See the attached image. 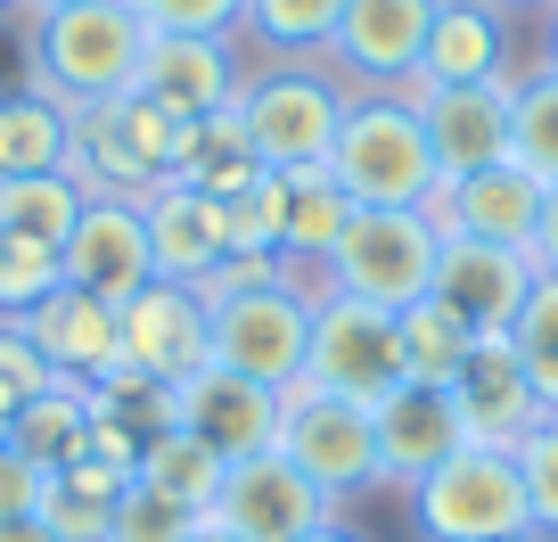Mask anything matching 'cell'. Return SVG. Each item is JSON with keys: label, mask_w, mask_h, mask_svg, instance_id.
<instances>
[{"label": "cell", "mask_w": 558, "mask_h": 542, "mask_svg": "<svg viewBox=\"0 0 558 542\" xmlns=\"http://www.w3.org/2000/svg\"><path fill=\"white\" fill-rule=\"evenodd\" d=\"M534 272H558V190H542V230H534Z\"/></svg>", "instance_id": "cell-40"}, {"label": "cell", "mask_w": 558, "mask_h": 542, "mask_svg": "<svg viewBox=\"0 0 558 542\" xmlns=\"http://www.w3.org/2000/svg\"><path fill=\"white\" fill-rule=\"evenodd\" d=\"M66 148H74V116L41 91H9L0 99V181L17 173H66Z\"/></svg>", "instance_id": "cell-27"}, {"label": "cell", "mask_w": 558, "mask_h": 542, "mask_svg": "<svg viewBox=\"0 0 558 542\" xmlns=\"http://www.w3.org/2000/svg\"><path fill=\"white\" fill-rule=\"evenodd\" d=\"M190 542H239V534H230V526H214V518H197V526H190Z\"/></svg>", "instance_id": "cell-42"}, {"label": "cell", "mask_w": 558, "mask_h": 542, "mask_svg": "<svg viewBox=\"0 0 558 542\" xmlns=\"http://www.w3.org/2000/svg\"><path fill=\"white\" fill-rule=\"evenodd\" d=\"M214 526H230L239 542H304L313 526L337 518V502L296 469L288 453H255V460H230L222 485H214Z\"/></svg>", "instance_id": "cell-10"}, {"label": "cell", "mask_w": 558, "mask_h": 542, "mask_svg": "<svg viewBox=\"0 0 558 542\" xmlns=\"http://www.w3.org/2000/svg\"><path fill=\"white\" fill-rule=\"evenodd\" d=\"M395 321H402V378H411V386H452L460 362L476 353V329H469V321H452L436 297L402 304Z\"/></svg>", "instance_id": "cell-30"}, {"label": "cell", "mask_w": 558, "mask_h": 542, "mask_svg": "<svg viewBox=\"0 0 558 542\" xmlns=\"http://www.w3.org/2000/svg\"><path fill=\"white\" fill-rule=\"evenodd\" d=\"M123 477L132 469H116V460H74V469H58L50 485H41V509L34 518L50 526L58 542H107V518H116V493H123Z\"/></svg>", "instance_id": "cell-26"}, {"label": "cell", "mask_w": 558, "mask_h": 542, "mask_svg": "<svg viewBox=\"0 0 558 542\" xmlns=\"http://www.w3.org/2000/svg\"><path fill=\"white\" fill-rule=\"evenodd\" d=\"M518 469H525V502H534V542H558V411L518 444Z\"/></svg>", "instance_id": "cell-37"}, {"label": "cell", "mask_w": 558, "mask_h": 542, "mask_svg": "<svg viewBox=\"0 0 558 542\" xmlns=\"http://www.w3.org/2000/svg\"><path fill=\"white\" fill-rule=\"evenodd\" d=\"M304 386L337 402H378L402 386V321L362 297H313V346H304Z\"/></svg>", "instance_id": "cell-8"}, {"label": "cell", "mask_w": 558, "mask_h": 542, "mask_svg": "<svg viewBox=\"0 0 558 542\" xmlns=\"http://www.w3.org/2000/svg\"><path fill=\"white\" fill-rule=\"evenodd\" d=\"M0 9H17V0H0Z\"/></svg>", "instance_id": "cell-47"}, {"label": "cell", "mask_w": 558, "mask_h": 542, "mask_svg": "<svg viewBox=\"0 0 558 542\" xmlns=\"http://www.w3.org/2000/svg\"><path fill=\"white\" fill-rule=\"evenodd\" d=\"M140 222H148V263H157V280H181L197 288L214 263L230 255V222L214 197L181 190V181H157V190L140 197Z\"/></svg>", "instance_id": "cell-23"}, {"label": "cell", "mask_w": 558, "mask_h": 542, "mask_svg": "<svg viewBox=\"0 0 558 542\" xmlns=\"http://www.w3.org/2000/svg\"><path fill=\"white\" fill-rule=\"evenodd\" d=\"M140 99H157L165 116L206 123L222 107H239V58H230L222 34H148L140 50Z\"/></svg>", "instance_id": "cell-17"}, {"label": "cell", "mask_w": 558, "mask_h": 542, "mask_svg": "<svg viewBox=\"0 0 558 542\" xmlns=\"http://www.w3.org/2000/svg\"><path fill=\"white\" fill-rule=\"evenodd\" d=\"M90 420H99V402H90V386H66V378H58L50 395H34V402L17 411L9 444H17V453L34 460L41 477H58V469H74V460L90 453Z\"/></svg>", "instance_id": "cell-25"}, {"label": "cell", "mask_w": 558, "mask_h": 542, "mask_svg": "<svg viewBox=\"0 0 558 542\" xmlns=\"http://www.w3.org/2000/svg\"><path fill=\"white\" fill-rule=\"evenodd\" d=\"M313 297L320 280H263L246 297L206 304L214 313V362L239 370V378L271 386V395H296L304 386V346H313Z\"/></svg>", "instance_id": "cell-6"}, {"label": "cell", "mask_w": 558, "mask_h": 542, "mask_svg": "<svg viewBox=\"0 0 558 542\" xmlns=\"http://www.w3.org/2000/svg\"><path fill=\"white\" fill-rule=\"evenodd\" d=\"M345 17V0H246V34L271 58H329V34Z\"/></svg>", "instance_id": "cell-33"}, {"label": "cell", "mask_w": 558, "mask_h": 542, "mask_svg": "<svg viewBox=\"0 0 558 542\" xmlns=\"http://www.w3.org/2000/svg\"><path fill=\"white\" fill-rule=\"evenodd\" d=\"M509 353H518L525 386L542 395V411H558V272H542L534 297L518 304V321H509Z\"/></svg>", "instance_id": "cell-34"}, {"label": "cell", "mask_w": 558, "mask_h": 542, "mask_svg": "<svg viewBox=\"0 0 558 542\" xmlns=\"http://www.w3.org/2000/svg\"><path fill=\"white\" fill-rule=\"evenodd\" d=\"M41 485H50V477H41L17 444H0V526H9V518H34V509H41Z\"/></svg>", "instance_id": "cell-39"}, {"label": "cell", "mask_w": 558, "mask_h": 542, "mask_svg": "<svg viewBox=\"0 0 558 542\" xmlns=\"http://www.w3.org/2000/svg\"><path fill=\"white\" fill-rule=\"evenodd\" d=\"M132 477H140V485H157V493H173V502H190L197 518H206V509H214V485H222V460H214L197 436L165 427V436H148V444H140Z\"/></svg>", "instance_id": "cell-32"}, {"label": "cell", "mask_w": 558, "mask_h": 542, "mask_svg": "<svg viewBox=\"0 0 558 542\" xmlns=\"http://www.w3.org/2000/svg\"><path fill=\"white\" fill-rule=\"evenodd\" d=\"M279 181H288V230H279V255L329 272L337 239H345V222H353L362 206L329 181V165H313V173H279Z\"/></svg>", "instance_id": "cell-28"}, {"label": "cell", "mask_w": 558, "mask_h": 542, "mask_svg": "<svg viewBox=\"0 0 558 542\" xmlns=\"http://www.w3.org/2000/svg\"><path fill=\"white\" fill-rule=\"evenodd\" d=\"M279 453L296 460L329 502L386 485V477H378V427H369V402H337V395L296 386V395H288V420H279Z\"/></svg>", "instance_id": "cell-11"}, {"label": "cell", "mask_w": 558, "mask_h": 542, "mask_svg": "<svg viewBox=\"0 0 558 542\" xmlns=\"http://www.w3.org/2000/svg\"><path fill=\"white\" fill-rule=\"evenodd\" d=\"M469 83H509V17L493 9V0H436V25H427L418 74L395 83L386 99L418 107L427 91H469Z\"/></svg>", "instance_id": "cell-14"}, {"label": "cell", "mask_w": 558, "mask_h": 542, "mask_svg": "<svg viewBox=\"0 0 558 542\" xmlns=\"http://www.w3.org/2000/svg\"><path fill=\"white\" fill-rule=\"evenodd\" d=\"M329 181L362 214H427L444 190L427 123L402 99H386V91H353L345 123H337V148H329Z\"/></svg>", "instance_id": "cell-2"}, {"label": "cell", "mask_w": 558, "mask_h": 542, "mask_svg": "<svg viewBox=\"0 0 558 542\" xmlns=\"http://www.w3.org/2000/svg\"><path fill=\"white\" fill-rule=\"evenodd\" d=\"M436 230L444 239H476V246H534V230H542V181L534 173H518V165H485V173H469V181H444L436 190Z\"/></svg>", "instance_id": "cell-19"}, {"label": "cell", "mask_w": 558, "mask_h": 542, "mask_svg": "<svg viewBox=\"0 0 558 542\" xmlns=\"http://www.w3.org/2000/svg\"><path fill=\"white\" fill-rule=\"evenodd\" d=\"M190 132L197 123L165 116L157 99H140V91H123V99H99L74 116V148H66V173L83 181L90 197H148L157 181L181 173V157H190Z\"/></svg>", "instance_id": "cell-4"}, {"label": "cell", "mask_w": 558, "mask_h": 542, "mask_svg": "<svg viewBox=\"0 0 558 542\" xmlns=\"http://www.w3.org/2000/svg\"><path fill=\"white\" fill-rule=\"evenodd\" d=\"M436 255H444L436 214H353L329 272H320V288L362 297L378 313H402V304H418L436 288Z\"/></svg>", "instance_id": "cell-7"}, {"label": "cell", "mask_w": 558, "mask_h": 542, "mask_svg": "<svg viewBox=\"0 0 558 542\" xmlns=\"http://www.w3.org/2000/svg\"><path fill=\"white\" fill-rule=\"evenodd\" d=\"M66 288V263L58 246H34V239H0V321H25L41 297Z\"/></svg>", "instance_id": "cell-36"}, {"label": "cell", "mask_w": 558, "mask_h": 542, "mask_svg": "<svg viewBox=\"0 0 558 542\" xmlns=\"http://www.w3.org/2000/svg\"><path fill=\"white\" fill-rule=\"evenodd\" d=\"M452 402H460L469 444H509V453H518V444L550 420V411H542V395L525 386L509 337H476V353L460 362V378H452Z\"/></svg>", "instance_id": "cell-22"}, {"label": "cell", "mask_w": 558, "mask_h": 542, "mask_svg": "<svg viewBox=\"0 0 558 542\" xmlns=\"http://www.w3.org/2000/svg\"><path fill=\"white\" fill-rule=\"evenodd\" d=\"M534 255H518V246H476V239H444L436 255V288L427 297L444 304L452 321H469L476 337H509V321H518V304L534 297Z\"/></svg>", "instance_id": "cell-15"}, {"label": "cell", "mask_w": 558, "mask_h": 542, "mask_svg": "<svg viewBox=\"0 0 558 542\" xmlns=\"http://www.w3.org/2000/svg\"><path fill=\"white\" fill-rule=\"evenodd\" d=\"M132 17L148 34H230L246 17V0H132Z\"/></svg>", "instance_id": "cell-38"}, {"label": "cell", "mask_w": 558, "mask_h": 542, "mask_svg": "<svg viewBox=\"0 0 558 542\" xmlns=\"http://www.w3.org/2000/svg\"><path fill=\"white\" fill-rule=\"evenodd\" d=\"M304 542H362V534H345V526L329 518V526H313V534H304Z\"/></svg>", "instance_id": "cell-44"}, {"label": "cell", "mask_w": 558, "mask_h": 542, "mask_svg": "<svg viewBox=\"0 0 558 542\" xmlns=\"http://www.w3.org/2000/svg\"><path fill=\"white\" fill-rule=\"evenodd\" d=\"M542 67L558 74V9H550V34H542Z\"/></svg>", "instance_id": "cell-43"}, {"label": "cell", "mask_w": 558, "mask_h": 542, "mask_svg": "<svg viewBox=\"0 0 558 542\" xmlns=\"http://www.w3.org/2000/svg\"><path fill=\"white\" fill-rule=\"evenodd\" d=\"M345 107H353V91L329 74V58H271L263 74H239V123L271 173L329 165Z\"/></svg>", "instance_id": "cell-3"}, {"label": "cell", "mask_w": 558, "mask_h": 542, "mask_svg": "<svg viewBox=\"0 0 558 542\" xmlns=\"http://www.w3.org/2000/svg\"><path fill=\"white\" fill-rule=\"evenodd\" d=\"M279 420H288V395H271V386L239 378V370L206 362L197 378L173 386V427L181 436H197L214 460H255V453H279Z\"/></svg>", "instance_id": "cell-12"}, {"label": "cell", "mask_w": 558, "mask_h": 542, "mask_svg": "<svg viewBox=\"0 0 558 542\" xmlns=\"http://www.w3.org/2000/svg\"><path fill=\"white\" fill-rule=\"evenodd\" d=\"M140 50L148 25L132 17V0H74V9H41L25 34V74L41 99H58L66 116L99 99H123L140 83Z\"/></svg>", "instance_id": "cell-1"}, {"label": "cell", "mask_w": 558, "mask_h": 542, "mask_svg": "<svg viewBox=\"0 0 558 542\" xmlns=\"http://www.w3.org/2000/svg\"><path fill=\"white\" fill-rule=\"evenodd\" d=\"M116 353H123V378H148L173 395L181 378L214 362V313L197 288L181 280H148L116 304Z\"/></svg>", "instance_id": "cell-9"}, {"label": "cell", "mask_w": 558, "mask_h": 542, "mask_svg": "<svg viewBox=\"0 0 558 542\" xmlns=\"http://www.w3.org/2000/svg\"><path fill=\"white\" fill-rule=\"evenodd\" d=\"M509 165L534 173L542 190H558V74L550 67L518 74V91H509Z\"/></svg>", "instance_id": "cell-31"}, {"label": "cell", "mask_w": 558, "mask_h": 542, "mask_svg": "<svg viewBox=\"0 0 558 542\" xmlns=\"http://www.w3.org/2000/svg\"><path fill=\"white\" fill-rule=\"evenodd\" d=\"M509 91H518V74H509V83H469V91H427V99L411 107V116L427 123V148H436L444 181L509 165Z\"/></svg>", "instance_id": "cell-20"}, {"label": "cell", "mask_w": 558, "mask_h": 542, "mask_svg": "<svg viewBox=\"0 0 558 542\" xmlns=\"http://www.w3.org/2000/svg\"><path fill=\"white\" fill-rule=\"evenodd\" d=\"M0 542H58V534L41 518H9V526H0Z\"/></svg>", "instance_id": "cell-41"}, {"label": "cell", "mask_w": 558, "mask_h": 542, "mask_svg": "<svg viewBox=\"0 0 558 542\" xmlns=\"http://www.w3.org/2000/svg\"><path fill=\"white\" fill-rule=\"evenodd\" d=\"M190 526H197L190 502H173V493L140 485V477H123L116 518H107V542H190Z\"/></svg>", "instance_id": "cell-35"}, {"label": "cell", "mask_w": 558, "mask_h": 542, "mask_svg": "<svg viewBox=\"0 0 558 542\" xmlns=\"http://www.w3.org/2000/svg\"><path fill=\"white\" fill-rule=\"evenodd\" d=\"M369 427H378V477H386V485H402V493H411L418 477H436L444 460L469 444L452 386H411V378H402L395 395L369 402Z\"/></svg>", "instance_id": "cell-16"}, {"label": "cell", "mask_w": 558, "mask_h": 542, "mask_svg": "<svg viewBox=\"0 0 558 542\" xmlns=\"http://www.w3.org/2000/svg\"><path fill=\"white\" fill-rule=\"evenodd\" d=\"M418 542H534V502L509 444H460L436 477L411 485Z\"/></svg>", "instance_id": "cell-5"}, {"label": "cell", "mask_w": 558, "mask_h": 542, "mask_svg": "<svg viewBox=\"0 0 558 542\" xmlns=\"http://www.w3.org/2000/svg\"><path fill=\"white\" fill-rule=\"evenodd\" d=\"M25 9H34V17H41V9H74V0H25Z\"/></svg>", "instance_id": "cell-46"}, {"label": "cell", "mask_w": 558, "mask_h": 542, "mask_svg": "<svg viewBox=\"0 0 558 542\" xmlns=\"http://www.w3.org/2000/svg\"><path fill=\"white\" fill-rule=\"evenodd\" d=\"M58 263H66V288L107 297V304H123L132 288L157 280V263H148V222H140L132 197H90L83 222H74L66 246H58Z\"/></svg>", "instance_id": "cell-18"}, {"label": "cell", "mask_w": 558, "mask_h": 542, "mask_svg": "<svg viewBox=\"0 0 558 542\" xmlns=\"http://www.w3.org/2000/svg\"><path fill=\"white\" fill-rule=\"evenodd\" d=\"M173 181H181V190H197V197H214V206H230V197H246L255 181H271V165L255 157L239 107H222V116H206L190 132V157H181Z\"/></svg>", "instance_id": "cell-24"}, {"label": "cell", "mask_w": 558, "mask_h": 542, "mask_svg": "<svg viewBox=\"0 0 558 542\" xmlns=\"http://www.w3.org/2000/svg\"><path fill=\"white\" fill-rule=\"evenodd\" d=\"M427 25H436V0H345V17L329 34V74L362 91H395L418 74L427 50Z\"/></svg>", "instance_id": "cell-13"}, {"label": "cell", "mask_w": 558, "mask_h": 542, "mask_svg": "<svg viewBox=\"0 0 558 542\" xmlns=\"http://www.w3.org/2000/svg\"><path fill=\"white\" fill-rule=\"evenodd\" d=\"M17 329H25V346H34L66 386H107L123 370V353H116V304H107V297L58 288V297H41Z\"/></svg>", "instance_id": "cell-21"}, {"label": "cell", "mask_w": 558, "mask_h": 542, "mask_svg": "<svg viewBox=\"0 0 558 542\" xmlns=\"http://www.w3.org/2000/svg\"><path fill=\"white\" fill-rule=\"evenodd\" d=\"M493 9H558V0H493Z\"/></svg>", "instance_id": "cell-45"}, {"label": "cell", "mask_w": 558, "mask_h": 542, "mask_svg": "<svg viewBox=\"0 0 558 542\" xmlns=\"http://www.w3.org/2000/svg\"><path fill=\"white\" fill-rule=\"evenodd\" d=\"M90 190L74 173H17L0 181V239H34V246H66V230L83 222Z\"/></svg>", "instance_id": "cell-29"}]
</instances>
